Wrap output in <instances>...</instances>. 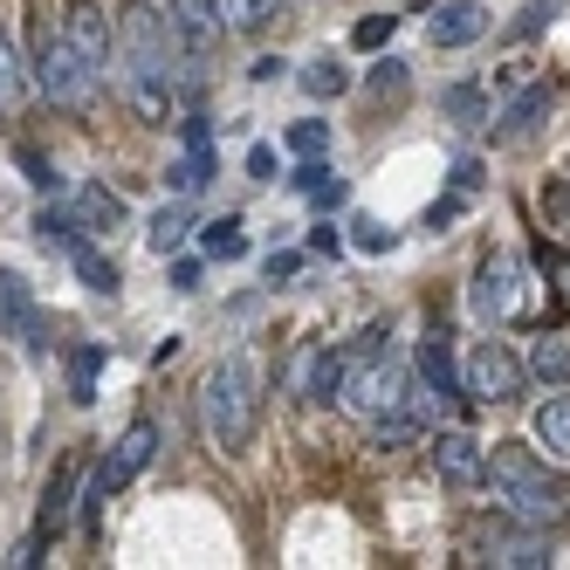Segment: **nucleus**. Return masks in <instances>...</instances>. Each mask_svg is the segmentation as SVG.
<instances>
[{"label": "nucleus", "mask_w": 570, "mask_h": 570, "mask_svg": "<svg viewBox=\"0 0 570 570\" xmlns=\"http://www.w3.org/2000/svg\"><path fill=\"white\" fill-rule=\"evenodd\" d=\"M117 49H125V97L145 125H166L173 117V97L193 90V76L179 69L186 49L173 35V14H158L151 0H131L125 21H117Z\"/></svg>", "instance_id": "nucleus-1"}, {"label": "nucleus", "mask_w": 570, "mask_h": 570, "mask_svg": "<svg viewBox=\"0 0 570 570\" xmlns=\"http://www.w3.org/2000/svg\"><path fill=\"white\" fill-rule=\"evenodd\" d=\"M199 420H207V440L220 454H240L262 426V357L255 351H227L214 364L207 392H199Z\"/></svg>", "instance_id": "nucleus-2"}, {"label": "nucleus", "mask_w": 570, "mask_h": 570, "mask_svg": "<svg viewBox=\"0 0 570 570\" xmlns=\"http://www.w3.org/2000/svg\"><path fill=\"white\" fill-rule=\"evenodd\" d=\"M488 495H495V509L502 515H515V522H537V529H550L557 515H563V481L550 474V461H537L529 446H495L488 454Z\"/></svg>", "instance_id": "nucleus-3"}, {"label": "nucleus", "mask_w": 570, "mask_h": 570, "mask_svg": "<svg viewBox=\"0 0 570 570\" xmlns=\"http://www.w3.org/2000/svg\"><path fill=\"white\" fill-rule=\"evenodd\" d=\"M35 76H42V97L62 104V110H90L97 83H104V69L76 56V42L62 28H42V42H35Z\"/></svg>", "instance_id": "nucleus-4"}, {"label": "nucleus", "mask_w": 570, "mask_h": 570, "mask_svg": "<svg viewBox=\"0 0 570 570\" xmlns=\"http://www.w3.org/2000/svg\"><path fill=\"white\" fill-rule=\"evenodd\" d=\"M151 454H158V426L151 420H138V426H125L117 433V446L90 468V481H83V522L97 529V502L110 495V488H125V481H138L145 468H151Z\"/></svg>", "instance_id": "nucleus-5"}, {"label": "nucleus", "mask_w": 570, "mask_h": 570, "mask_svg": "<svg viewBox=\"0 0 570 570\" xmlns=\"http://www.w3.org/2000/svg\"><path fill=\"white\" fill-rule=\"evenodd\" d=\"M522 385H529V364H522L509 344H495V337H488V344L461 364V392H474V399H488V405L522 399Z\"/></svg>", "instance_id": "nucleus-6"}, {"label": "nucleus", "mask_w": 570, "mask_h": 570, "mask_svg": "<svg viewBox=\"0 0 570 570\" xmlns=\"http://www.w3.org/2000/svg\"><path fill=\"white\" fill-rule=\"evenodd\" d=\"M515 275H522V262H515V255H488V262L474 268L468 303H474V316H481V323L515 316Z\"/></svg>", "instance_id": "nucleus-7"}, {"label": "nucleus", "mask_w": 570, "mask_h": 570, "mask_svg": "<svg viewBox=\"0 0 570 570\" xmlns=\"http://www.w3.org/2000/svg\"><path fill=\"white\" fill-rule=\"evenodd\" d=\"M166 14H173V35H179L186 62H199V56H214V49H220V35H227L220 0H173Z\"/></svg>", "instance_id": "nucleus-8"}, {"label": "nucleus", "mask_w": 570, "mask_h": 570, "mask_svg": "<svg viewBox=\"0 0 570 570\" xmlns=\"http://www.w3.org/2000/svg\"><path fill=\"white\" fill-rule=\"evenodd\" d=\"M62 35L76 42V56H83V62L110 69V56H117V28H110V14H104V0H69Z\"/></svg>", "instance_id": "nucleus-9"}, {"label": "nucleus", "mask_w": 570, "mask_h": 570, "mask_svg": "<svg viewBox=\"0 0 570 570\" xmlns=\"http://www.w3.org/2000/svg\"><path fill=\"white\" fill-rule=\"evenodd\" d=\"M433 474L446 481V488H481V474H488V446L474 440V433H440L433 440Z\"/></svg>", "instance_id": "nucleus-10"}, {"label": "nucleus", "mask_w": 570, "mask_h": 570, "mask_svg": "<svg viewBox=\"0 0 570 570\" xmlns=\"http://www.w3.org/2000/svg\"><path fill=\"white\" fill-rule=\"evenodd\" d=\"M0 337H14L21 351H42V309H35L28 282L0 268Z\"/></svg>", "instance_id": "nucleus-11"}, {"label": "nucleus", "mask_w": 570, "mask_h": 570, "mask_svg": "<svg viewBox=\"0 0 570 570\" xmlns=\"http://www.w3.org/2000/svg\"><path fill=\"white\" fill-rule=\"evenodd\" d=\"M426 35H433V49H468V42L488 35V8H474V0H446V8H433Z\"/></svg>", "instance_id": "nucleus-12"}, {"label": "nucleus", "mask_w": 570, "mask_h": 570, "mask_svg": "<svg viewBox=\"0 0 570 570\" xmlns=\"http://www.w3.org/2000/svg\"><path fill=\"white\" fill-rule=\"evenodd\" d=\"M214 179V125L207 117H186V158L173 166V193H199Z\"/></svg>", "instance_id": "nucleus-13"}, {"label": "nucleus", "mask_w": 570, "mask_h": 570, "mask_svg": "<svg viewBox=\"0 0 570 570\" xmlns=\"http://www.w3.org/2000/svg\"><path fill=\"white\" fill-rule=\"evenodd\" d=\"M426 433V405L420 399H399L385 413H372V446H413Z\"/></svg>", "instance_id": "nucleus-14"}, {"label": "nucleus", "mask_w": 570, "mask_h": 570, "mask_svg": "<svg viewBox=\"0 0 570 570\" xmlns=\"http://www.w3.org/2000/svg\"><path fill=\"white\" fill-rule=\"evenodd\" d=\"M76 220H83V234H117L131 220V207L110 186H76Z\"/></svg>", "instance_id": "nucleus-15"}, {"label": "nucleus", "mask_w": 570, "mask_h": 570, "mask_svg": "<svg viewBox=\"0 0 570 570\" xmlns=\"http://www.w3.org/2000/svg\"><path fill=\"white\" fill-rule=\"evenodd\" d=\"M488 563H495V570H543L550 543L537 537V522H529L522 537H488Z\"/></svg>", "instance_id": "nucleus-16"}, {"label": "nucleus", "mask_w": 570, "mask_h": 570, "mask_svg": "<svg viewBox=\"0 0 570 570\" xmlns=\"http://www.w3.org/2000/svg\"><path fill=\"white\" fill-rule=\"evenodd\" d=\"M550 104H557V90H550V83H529V90L495 117V138H529V131L543 125V110H550Z\"/></svg>", "instance_id": "nucleus-17"}, {"label": "nucleus", "mask_w": 570, "mask_h": 570, "mask_svg": "<svg viewBox=\"0 0 570 570\" xmlns=\"http://www.w3.org/2000/svg\"><path fill=\"white\" fill-rule=\"evenodd\" d=\"M420 392H433V399H454V392H461V372H454V351H446V337H426V344H420Z\"/></svg>", "instance_id": "nucleus-18"}, {"label": "nucleus", "mask_w": 570, "mask_h": 570, "mask_svg": "<svg viewBox=\"0 0 570 570\" xmlns=\"http://www.w3.org/2000/svg\"><path fill=\"white\" fill-rule=\"evenodd\" d=\"M344 372H351V351H316V357H309V372H303V399L331 405V399L344 392Z\"/></svg>", "instance_id": "nucleus-19"}, {"label": "nucleus", "mask_w": 570, "mask_h": 570, "mask_svg": "<svg viewBox=\"0 0 570 570\" xmlns=\"http://www.w3.org/2000/svg\"><path fill=\"white\" fill-rule=\"evenodd\" d=\"M35 234H42V248H62V255H76L83 248V220H76V207H42L35 214Z\"/></svg>", "instance_id": "nucleus-20"}, {"label": "nucleus", "mask_w": 570, "mask_h": 570, "mask_svg": "<svg viewBox=\"0 0 570 570\" xmlns=\"http://www.w3.org/2000/svg\"><path fill=\"white\" fill-rule=\"evenodd\" d=\"M529 379H543V385H570V344L543 323V337H537V351H529Z\"/></svg>", "instance_id": "nucleus-21"}, {"label": "nucleus", "mask_w": 570, "mask_h": 570, "mask_svg": "<svg viewBox=\"0 0 570 570\" xmlns=\"http://www.w3.org/2000/svg\"><path fill=\"white\" fill-rule=\"evenodd\" d=\"M529 433H537V446H550L557 461H570V399H550V405H537V420H529Z\"/></svg>", "instance_id": "nucleus-22"}, {"label": "nucleus", "mask_w": 570, "mask_h": 570, "mask_svg": "<svg viewBox=\"0 0 570 570\" xmlns=\"http://www.w3.org/2000/svg\"><path fill=\"white\" fill-rule=\"evenodd\" d=\"M69 502H83V495H76V468H62V474L42 488V515H35V529H42V537H56V529L69 522Z\"/></svg>", "instance_id": "nucleus-23"}, {"label": "nucleus", "mask_w": 570, "mask_h": 570, "mask_svg": "<svg viewBox=\"0 0 570 570\" xmlns=\"http://www.w3.org/2000/svg\"><path fill=\"white\" fill-rule=\"evenodd\" d=\"M97 372H104V344H76L69 351V399L76 405L97 399Z\"/></svg>", "instance_id": "nucleus-24"}, {"label": "nucleus", "mask_w": 570, "mask_h": 570, "mask_svg": "<svg viewBox=\"0 0 570 570\" xmlns=\"http://www.w3.org/2000/svg\"><path fill=\"white\" fill-rule=\"evenodd\" d=\"M296 193H309L316 207H337V199H344V179L323 166V158H303V166H296Z\"/></svg>", "instance_id": "nucleus-25"}, {"label": "nucleus", "mask_w": 570, "mask_h": 570, "mask_svg": "<svg viewBox=\"0 0 570 570\" xmlns=\"http://www.w3.org/2000/svg\"><path fill=\"white\" fill-rule=\"evenodd\" d=\"M186 227H193V214H186V207H158V214H151V227H145V240H151V255H179V240H186Z\"/></svg>", "instance_id": "nucleus-26"}, {"label": "nucleus", "mask_w": 570, "mask_h": 570, "mask_svg": "<svg viewBox=\"0 0 570 570\" xmlns=\"http://www.w3.org/2000/svg\"><path fill=\"white\" fill-rule=\"evenodd\" d=\"M440 117H454V125H481V117H488V90H481V83L440 90Z\"/></svg>", "instance_id": "nucleus-27"}, {"label": "nucleus", "mask_w": 570, "mask_h": 570, "mask_svg": "<svg viewBox=\"0 0 570 570\" xmlns=\"http://www.w3.org/2000/svg\"><path fill=\"white\" fill-rule=\"evenodd\" d=\"M199 240H207L214 262H240V255H248V234H240L234 214H227V220H207V227H199Z\"/></svg>", "instance_id": "nucleus-28"}, {"label": "nucleus", "mask_w": 570, "mask_h": 570, "mask_svg": "<svg viewBox=\"0 0 570 570\" xmlns=\"http://www.w3.org/2000/svg\"><path fill=\"white\" fill-rule=\"evenodd\" d=\"M69 262H76V275H83V289H97V296H117V282H125V275H117V262H104L90 240H83Z\"/></svg>", "instance_id": "nucleus-29"}, {"label": "nucleus", "mask_w": 570, "mask_h": 570, "mask_svg": "<svg viewBox=\"0 0 570 570\" xmlns=\"http://www.w3.org/2000/svg\"><path fill=\"white\" fill-rule=\"evenodd\" d=\"M364 90H372V97H379V104H385V97H392V104H399V97H405V90H413V69H405V62H399V56H385V62H379V69H372V76H364Z\"/></svg>", "instance_id": "nucleus-30"}, {"label": "nucleus", "mask_w": 570, "mask_h": 570, "mask_svg": "<svg viewBox=\"0 0 570 570\" xmlns=\"http://www.w3.org/2000/svg\"><path fill=\"white\" fill-rule=\"evenodd\" d=\"M220 8H227L234 35H255V28H268V14H282V0H220Z\"/></svg>", "instance_id": "nucleus-31"}, {"label": "nucleus", "mask_w": 570, "mask_h": 570, "mask_svg": "<svg viewBox=\"0 0 570 570\" xmlns=\"http://www.w3.org/2000/svg\"><path fill=\"white\" fill-rule=\"evenodd\" d=\"M303 90H309V97H344V90H351V76H344V62L316 56V62L303 69Z\"/></svg>", "instance_id": "nucleus-32"}, {"label": "nucleus", "mask_w": 570, "mask_h": 570, "mask_svg": "<svg viewBox=\"0 0 570 570\" xmlns=\"http://www.w3.org/2000/svg\"><path fill=\"white\" fill-rule=\"evenodd\" d=\"M14 104H21V56L8 42V28H0V117H14Z\"/></svg>", "instance_id": "nucleus-33"}, {"label": "nucleus", "mask_w": 570, "mask_h": 570, "mask_svg": "<svg viewBox=\"0 0 570 570\" xmlns=\"http://www.w3.org/2000/svg\"><path fill=\"white\" fill-rule=\"evenodd\" d=\"M557 14H563V0H529V8L509 21V42H529V35H543Z\"/></svg>", "instance_id": "nucleus-34"}, {"label": "nucleus", "mask_w": 570, "mask_h": 570, "mask_svg": "<svg viewBox=\"0 0 570 570\" xmlns=\"http://www.w3.org/2000/svg\"><path fill=\"white\" fill-rule=\"evenodd\" d=\"M289 151L323 158V151H331V125H323V117H303V125H289Z\"/></svg>", "instance_id": "nucleus-35"}, {"label": "nucleus", "mask_w": 570, "mask_h": 570, "mask_svg": "<svg viewBox=\"0 0 570 570\" xmlns=\"http://www.w3.org/2000/svg\"><path fill=\"white\" fill-rule=\"evenodd\" d=\"M392 28H399L392 14H364V21L351 28V42H357V49H385V42H392Z\"/></svg>", "instance_id": "nucleus-36"}, {"label": "nucleus", "mask_w": 570, "mask_h": 570, "mask_svg": "<svg viewBox=\"0 0 570 570\" xmlns=\"http://www.w3.org/2000/svg\"><path fill=\"white\" fill-rule=\"evenodd\" d=\"M14 158H21V173H28V186H42V193H56V166H49V158L35 151V145H21Z\"/></svg>", "instance_id": "nucleus-37"}, {"label": "nucleus", "mask_w": 570, "mask_h": 570, "mask_svg": "<svg viewBox=\"0 0 570 570\" xmlns=\"http://www.w3.org/2000/svg\"><path fill=\"white\" fill-rule=\"evenodd\" d=\"M357 248H364V255H385V248H399V234L379 227V220H357Z\"/></svg>", "instance_id": "nucleus-38"}, {"label": "nucleus", "mask_w": 570, "mask_h": 570, "mask_svg": "<svg viewBox=\"0 0 570 570\" xmlns=\"http://www.w3.org/2000/svg\"><path fill=\"white\" fill-rule=\"evenodd\" d=\"M454 220H461V193H446V199H433V207H426V220H420V227L446 234V227H454Z\"/></svg>", "instance_id": "nucleus-39"}, {"label": "nucleus", "mask_w": 570, "mask_h": 570, "mask_svg": "<svg viewBox=\"0 0 570 570\" xmlns=\"http://www.w3.org/2000/svg\"><path fill=\"white\" fill-rule=\"evenodd\" d=\"M255 83H282V76H289V62H282V56H255Z\"/></svg>", "instance_id": "nucleus-40"}, {"label": "nucleus", "mask_w": 570, "mask_h": 570, "mask_svg": "<svg viewBox=\"0 0 570 570\" xmlns=\"http://www.w3.org/2000/svg\"><path fill=\"white\" fill-rule=\"evenodd\" d=\"M309 248H316V255H337V248H344V234L323 220V227H309Z\"/></svg>", "instance_id": "nucleus-41"}, {"label": "nucleus", "mask_w": 570, "mask_h": 570, "mask_svg": "<svg viewBox=\"0 0 570 570\" xmlns=\"http://www.w3.org/2000/svg\"><path fill=\"white\" fill-rule=\"evenodd\" d=\"M296 268H303V255H268V262H262V275H268V282H289Z\"/></svg>", "instance_id": "nucleus-42"}, {"label": "nucleus", "mask_w": 570, "mask_h": 570, "mask_svg": "<svg viewBox=\"0 0 570 570\" xmlns=\"http://www.w3.org/2000/svg\"><path fill=\"white\" fill-rule=\"evenodd\" d=\"M543 214H557V220H570V186H543Z\"/></svg>", "instance_id": "nucleus-43"}, {"label": "nucleus", "mask_w": 570, "mask_h": 570, "mask_svg": "<svg viewBox=\"0 0 570 570\" xmlns=\"http://www.w3.org/2000/svg\"><path fill=\"white\" fill-rule=\"evenodd\" d=\"M481 186V166H474V158H454V193H474Z\"/></svg>", "instance_id": "nucleus-44"}, {"label": "nucleus", "mask_w": 570, "mask_h": 570, "mask_svg": "<svg viewBox=\"0 0 570 570\" xmlns=\"http://www.w3.org/2000/svg\"><path fill=\"white\" fill-rule=\"evenodd\" d=\"M248 173H255V179H275V151H268V145L248 151Z\"/></svg>", "instance_id": "nucleus-45"}, {"label": "nucleus", "mask_w": 570, "mask_h": 570, "mask_svg": "<svg viewBox=\"0 0 570 570\" xmlns=\"http://www.w3.org/2000/svg\"><path fill=\"white\" fill-rule=\"evenodd\" d=\"M173 289H199V262H173Z\"/></svg>", "instance_id": "nucleus-46"}]
</instances>
